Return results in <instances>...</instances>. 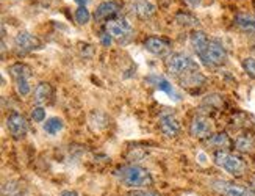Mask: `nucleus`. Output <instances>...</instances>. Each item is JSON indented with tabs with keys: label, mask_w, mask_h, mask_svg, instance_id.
<instances>
[{
	"label": "nucleus",
	"mask_w": 255,
	"mask_h": 196,
	"mask_svg": "<svg viewBox=\"0 0 255 196\" xmlns=\"http://www.w3.org/2000/svg\"><path fill=\"white\" fill-rule=\"evenodd\" d=\"M235 25L245 33H255V16L249 13H240L235 16Z\"/></svg>",
	"instance_id": "18"
},
{
	"label": "nucleus",
	"mask_w": 255,
	"mask_h": 196,
	"mask_svg": "<svg viewBox=\"0 0 255 196\" xmlns=\"http://www.w3.org/2000/svg\"><path fill=\"white\" fill-rule=\"evenodd\" d=\"M75 20L80 25H86L91 20V13L86 6H79L75 9Z\"/></svg>",
	"instance_id": "24"
},
{
	"label": "nucleus",
	"mask_w": 255,
	"mask_h": 196,
	"mask_svg": "<svg viewBox=\"0 0 255 196\" xmlns=\"http://www.w3.org/2000/svg\"><path fill=\"white\" fill-rule=\"evenodd\" d=\"M212 187L224 196H255V192L252 189L229 181H221V179L213 181Z\"/></svg>",
	"instance_id": "5"
},
{
	"label": "nucleus",
	"mask_w": 255,
	"mask_h": 196,
	"mask_svg": "<svg viewBox=\"0 0 255 196\" xmlns=\"http://www.w3.org/2000/svg\"><path fill=\"white\" fill-rule=\"evenodd\" d=\"M160 130L163 132L164 137L168 138H175L180 134V123L174 115H161L160 118Z\"/></svg>",
	"instance_id": "13"
},
{
	"label": "nucleus",
	"mask_w": 255,
	"mask_h": 196,
	"mask_svg": "<svg viewBox=\"0 0 255 196\" xmlns=\"http://www.w3.org/2000/svg\"><path fill=\"white\" fill-rule=\"evenodd\" d=\"M213 160H215V163H216L219 168H223L226 173H229L230 176H234V178L245 176V173L248 171L246 162L243 160L240 156L232 154V152L227 151V149L215 151Z\"/></svg>",
	"instance_id": "3"
},
{
	"label": "nucleus",
	"mask_w": 255,
	"mask_h": 196,
	"mask_svg": "<svg viewBox=\"0 0 255 196\" xmlns=\"http://www.w3.org/2000/svg\"><path fill=\"white\" fill-rule=\"evenodd\" d=\"M8 71H9V75H11V77L14 79V82L19 80V79H30V75H31L30 68L27 66V64H22V63L11 64Z\"/></svg>",
	"instance_id": "22"
},
{
	"label": "nucleus",
	"mask_w": 255,
	"mask_h": 196,
	"mask_svg": "<svg viewBox=\"0 0 255 196\" xmlns=\"http://www.w3.org/2000/svg\"><path fill=\"white\" fill-rule=\"evenodd\" d=\"M155 11H157V8L149 0H135L131 3V13L138 19H150Z\"/></svg>",
	"instance_id": "16"
},
{
	"label": "nucleus",
	"mask_w": 255,
	"mask_h": 196,
	"mask_svg": "<svg viewBox=\"0 0 255 196\" xmlns=\"http://www.w3.org/2000/svg\"><path fill=\"white\" fill-rule=\"evenodd\" d=\"M16 90H17V94L20 97H27L31 93L30 79H19V80H16Z\"/></svg>",
	"instance_id": "25"
},
{
	"label": "nucleus",
	"mask_w": 255,
	"mask_h": 196,
	"mask_svg": "<svg viewBox=\"0 0 255 196\" xmlns=\"http://www.w3.org/2000/svg\"><path fill=\"white\" fill-rule=\"evenodd\" d=\"M175 22L185 27V28H191V27H197L199 25V20L197 17H194L190 13H177L175 14Z\"/></svg>",
	"instance_id": "23"
},
{
	"label": "nucleus",
	"mask_w": 255,
	"mask_h": 196,
	"mask_svg": "<svg viewBox=\"0 0 255 196\" xmlns=\"http://www.w3.org/2000/svg\"><path fill=\"white\" fill-rule=\"evenodd\" d=\"M144 49L155 57H169L172 46L168 39L160 38V36H149L144 41Z\"/></svg>",
	"instance_id": "9"
},
{
	"label": "nucleus",
	"mask_w": 255,
	"mask_h": 196,
	"mask_svg": "<svg viewBox=\"0 0 255 196\" xmlns=\"http://www.w3.org/2000/svg\"><path fill=\"white\" fill-rule=\"evenodd\" d=\"M74 2H75V3H79L80 6H86L90 0H74Z\"/></svg>",
	"instance_id": "32"
},
{
	"label": "nucleus",
	"mask_w": 255,
	"mask_h": 196,
	"mask_svg": "<svg viewBox=\"0 0 255 196\" xmlns=\"http://www.w3.org/2000/svg\"><path fill=\"white\" fill-rule=\"evenodd\" d=\"M164 66H166V71H168L177 80L182 79L185 74L199 68L197 63L190 55H186V53H182V52L171 53L169 57H166Z\"/></svg>",
	"instance_id": "4"
},
{
	"label": "nucleus",
	"mask_w": 255,
	"mask_h": 196,
	"mask_svg": "<svg viewBox=\"0 0 255 196\" xmlns=\"http://www.w3.org/2000/svg\"><path fill=\"white\" fill-rule=\"evenodd\" d=\"M105 31H108V33L116 39H124L131 33V25L126 19L115 17V19H110L108 22H105Z\"/></svg>",
	"instance_id": "12"
},
{
	"label": "nucleus",
	"mask_w": 255,
	"mask_h": 196,
	"mask_svg": "<svg viewBox=\"0 0 255 196\" xmlns=\"http://www.w3.org/2000/svg\"><path fill=\"white\" fill-rule=\"evenodd\" d=\"M190 135L199 140H205L210 135H213V124L212 119H208L204 115H197L190 123Z\"/></svg>",
	"instance_id": "7"
},
{
	"label": "nucleus",
	"mask_w": 255,
	"mask_h": 196,
	"mask_svg": "<svg viewBox=\"0 0 255 196\" xmlns=\"http://www.w3.org/2000/svg\"><path fill=\"white\" fill-rule=\"evenodd\" d=\"M121 6L118 2H115V0H108V2H102L101 5H99L96 8V11H94V19H96V22H108L110 19H115V16L119 14L121 11Z\"/></svg>",
	"instance_id": "11"
},
{
	"label": "nucleus",
	"mask_w": 255,
	"mask_h": 196,
	"mask_svg": "<svg viewBox=\"0 0 255 196\" xmlns=\"http://www.w3.org/2000/svg\"><path fill=\"white\" fill-rule=\"evenodd\" d=\"M64 127V123H63V119L58 118V116H52V118H47L46 121L42 123V129H44V132H46L47 135H57L60 134L61 130Z\"/></svg>",
	"instance_id": "19"
},
{
	"label": "nucleus",
	"mask_w": 255,
	"mask_h": 196,
	"mask_svg": "<svg viewBox=\"0 0 255 196\" xmlns=\"http://www.w3.org/2000/svg\"><path fill=\"white\" fill-rule=\"evenodd\" d=\"M234 146L237 151L240 152H251L255 146V138L249 134H243V135H238L237 140L234 141Z\"/></svg>",
	"instance_id": "20"
},
{
	"label": "nucleus",
	"mask_w": 255,
	"mask_h": 196,
	"mask_svg": "<svg viewBox=\"0 0 255 196\" xmlns=\"http://www.w3.org/2000/svg\"><path fill=\"white\" fill-rule=\"evenodd\" d=\"M204 143L207 148H212V149H216V151H221V149H230L234 146V141L230 140V137L226 134V132H219V134H213L210 135L208 138L204 140Z\"/></svg>",
	"instance_id": "15"
},
{
	"label": "nucleus",
	"mask_w": 255,
	"mask_h": 196,
	"mask_svg": "<svg viewBox=\"0 0 255 196\" xmlns=\"http://www.w3.org/2000/svg\"><path fill=\"white\" fill-rule=\"evenodd\" d=\"M101 42L105 47H110V46H112V42H113V36L110 35L108 31H102V33H101Z\"/></svg>",
	"instance_id": "29"
},
{
	"label": "nucleus",
	"mask_w": 255,
	"mask_h": 196,
	"mask_svg": "<svg viewBox=\"0 0 255 196\" xmlns=\"http://www.w3.org/2000/svg\"><path fill=\"white\" fill-rule=\"evenodd\" d=\"M60 196H79V193H77L75 190H64L60 193Z\"/></svg>",
	"instance_id": "31"
},
{
	"label": "nucleus",
	"mask_w": 255,
	"mask_h": 196,
	"mask_svg": "<svg viewBox=\"0 0 255 196\" xmlns=\"http://www.w3.org/2000/svg\"><path fill=\"white\" fill-rule=\"evenodd\" d=\"M115 174H116V178L128 189L149 187V185H152V182H153L152 174L146 168L135 165V163L119 167Z\"/></svg>",
	"instance_id": "1"
},
{
	"label": "nucleus",
	"mask_w": 255,
	"mask_h": 196,
	"mask_svg": "<svg viewBox=\"0 0 255 196\" xmlns=\"http://www.w3.org/2000/svg\"><path fill=\"white\" fill-rule=\"evenodd\" d=\"M185 2H186L188 5H190L191 8H197L199 5L202 3V0H185Z\"/></svg>",
	"instance_id": "30"
},
{
	"label": "nucleus",
	"mask_w": 255,
	"mask_h": 196,
	"mask_svg": "<svg viewBox=\"0 0 255 196\" xmlns=\"http://www.w3.org/2000/svg\"><path fill=\"white\" fill-rule=\"evenodd\" d=\"M14 46H16L17 52L28 53V52L41 49L42 47V41L38 36L28 33V31H20V33H17L14 36Z\"/></svg>",
	"instance_id": "8"
},
{
	"label": "nucleus",
	"mask_w": 255,
	"mask_h": 196,
	"mask_svg": "<svg viewBox=\"0 0 255 196\" xmlns=\"http://www.w3.org/2000/svg\"><path fill=\"white\" fill-rule=\"evenodd\" d=\"M196 55L201 58V61L208 68H218L226 64L229 53L224 44L216 38H210L208 42L204 46V49L199 50Z\"/></svg>",
	"instance_id": "2"
},
{
	"label": "nucleus",
	"mask_w": 255,
	"mask_h": 196,
	"mask_svg": "<svg viewBox=\"0 0 255 196\" xmlns=\"http://www.w3.org/2000/svg\"><path fill=\"white\" fill-rule=\"evenodd\" d=\"M53 94V90L50 83H46V82H41L36 85V88L33 90V101H35L36 104H46L50 101V97Z\"/></svg>",
	"instance_id": "17"
},
{
	"label": "nucleus",
	"mask_w": 255,
	"mask_h": 196,
	"mask_svg": "<svg viewBox=\"0 0 255 196\" xmlns=\"http://www.w3.org/2000/svg\"><path fill=\"white\" fill-rule=\"evenodd\" d=\"M127 196H160L158 193H155L152 190H144V189H133L131 192H128Z\"/></svg>",
	"instance_id": "28"
},
{
	"label": "nucleus",
	"mask_w": 255,
	"mask_h": 196,
	"mask_svg": "<svg viewBox=\"0 0 255 196\" xmlns=\"http://www.w3.org/2000/svg\"><path fill=\"white\" fill-rule=\"evenodd\" d=\"M243 69L251 79H255V58H245L243 60Z\"/></svg>",
	"instance_id": "27"
},
{
	"label": "nucleus",
	"mask_w": 255,
	"mask_h": 196,
	"mask_svg": "<svg viewBox=\"0 0 255 196\" xmlns=\"http://www.w3.org/2000/svg\"><path fill=\"white\" fill-rule=\"evenodd\" d=\"M3 196H20L25 193V185H22L19 181H9L5 182L2 187Z\"/></svg>",
	"instance_id": "21"
},
{
	"label": "nucleus",
	"mask_w": 255,
	"mask_h": 196,
	"mask_svg": "<svg viewBox=\"0 0 255 196\" xmlns=\"http://www.w3.org/2000/svg\"><path fill=\"white\" fill-rule=\"evenodd\" d=\"M146 82H147L149 85L155 86L157 90L166 93V94H168V96L171 97V99H174V101H180V99H182L180 93L177 91V90L174 88V85H172L168 79H166V77H163V75L150 74V75H147V77H146Z\"/></svg>",
	"instance_id": "10"
},
{
	"label": "nucleus",
	"mask_w": 255,
	"mask_h": 196,
	"mask_svg": "<svg viewBox=\"0 0 255 196\" xmlns=\"http://www.w3.org/2000/svg\"><path fill=\"white\" fill-rule=\"evenodd\" d=\"M205 75L201 72V69H194L191 72H188L185 74L182 79H179L180 85L183 86V88L186 90H190V91H194V90H199V88H202L204 83H205Z\"/></svg>",
	"instance_id": "14"
},
{
	"label": "nucleus",
	"mask_w": 255,
	"mask_h": 196,
	"mask_svg": "<svg viewBox=\"0 0 255 196\" xmlns=\"http://www.w3.org/2000/svg\"><path fill=\"white\" fill-rule=\"evenodd\" d=\"M254 8H255V0H254Z\"/></svg>",
	"instance_id": "33"
},
{
	"label": "nucleus",
	"mask_w": 255,
	"mask_h": 196,
	"mask_svg": "<svg viewBox=\"0 0 255 196\" xmlns=\"http://www.w3.org/2000/svg\"><path fill=\"white\" fill-rule=\"evenodd\" d=\"M6 129L14 140H22L28 132V123L24 115L14 112L6 116Z\"/></svg>",
	"instance_id": "6"
},
{
	"label": "nucleus",
	"mask_w": 255,
	"mask_h": 196,
	"mask_svg": "<svg viewBox=\"0 0 255 196\" xmlns=\"http://www.w3.org/2000/svg\"><path fill=\"white\" fill-rule=\"evenodd\" d=\"M31 119L35 123H44L46 121V110H44V107L41 105H36L31 108Z\"/></svg>",
	"instance_id": "26"
}]
</instances>
